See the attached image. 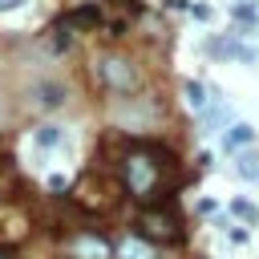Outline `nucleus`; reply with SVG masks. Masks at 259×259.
Wrapping results in <instances>:
<instances>
[{
  "label": "nucleus",
  "instance_id": "obj_1",
  "mask_svg": "<svg viewBox=\"0 0 259 259\" xmlns=\"http://www.w3.org/2000/svg\"><path fill=\"white\" fill-rule=\"evenodd\" d=\"M138 239H146L150 247H170L182 239V219L174 214V206H146L138 219Z\"/></svg>",
  "mask_w": 259,
  "mask_h": 259
},
{
  "label": "nucleus",
  "instance_id": "obj_2",
  "mask_svg": "<svg viewBox=\"0 0 259 259\" xmlns=\"http://www.w3.org/2000/svg\"><path fill=\"white\" fill-rule=\"evenodd\" d=\"M121 174H125V186L134 198H150L154 186H158V162L150 154H130L121 162Z\"/></svg>",
  "mask_w": 259,
  "mask_h": 259
},
{
  "label": "nucleus",
  "instance_id": "obj_3",
  "mask_svg": "<svg viewBox=\"0 0 259 259\" xmlns=\"http://www.w3.org/2000/svg\"><path fill=\"white\" fill-rule=\"evenodd\" d=\"M101 77H105V85H109L113 93L138 89V69H134V61H125V57H105V61H101Z\"/></svg>",
  "mask_w": 259,
  "mask_h": 259
},
{
  "label": "nucleus",
  "instance_id": "obj_4",
  "mask_svg": "<svg viewBox=\"0 0 259 259\" xmlns=\"http://www.w3.org/2000/svg\"><path fill=\"white\" fill-rule=\"evenodd\" d=\"M206 53H210V57H223V61H243V65H255V61H259V49H255V45H243L239 32H235V36H219V40H210Z\"/></svg>",
  "mask_w": 259,
  "mask_h": 259
},
{
  "label": "nucleus",
  "instance_id": "obj_5",
  "mask_svg": "<svg viewBox=\"0 0 259 259\" xmlns=\"http://www.w3.org/2000/svg\"><path fill=\"white\" fill-rule=\"evenodd\" d=\"M73 255H77V259H117V255H113V243L101 239V235H93V231H81V235L73 239Z\"/></svg>",
  "mask_w": 259,
  "mask_h": 259
},
{
  "label": "nucleus",
  "instance_id": "obj_6",
  "mask_svg": "<svg viewBox=\"0 0 259 259\" xmlns=\"http://www.w3.org/2000/svg\"><path fill=\"white\" fill-rule=\"evenodd\" d=\"M251 142H255V125H247V121H231V125H227L223 146H227L231 154H243V146H251Z\"/></svg>",
  "mask_w": 259,
  "mask_h": 259
},
{
  "label": "nucleus",
  "instance_id": "obj_7",
  "mask_svg": "<svg viewBox=\"0 0 259 259\" xmlns=\"http://www.w3.org/2000/svg\"><path fill=\"white\" fill-rule=\"evenodd\" d=\"M113 255H117V259H158V255H154V247H150L146 239H138V235L121 239V243L113 247Z\"/></svg>",
  "mask_w": 259,
  "mask_h": 259
},
{
  "label": "nucleus",
  "instance_id": "obj_8",
  "mask_svg": "<svg viewBox=\"0 0 259 259\" xmlns=\"http://www.w3.org/2000/svg\"><path fill=\"white\" fill-rule=\"evenodd\" d=\"M32 142H36V150H57V146H61V125H53V121L36 125Z\"/></svg>",
  "mask_w": 259,
  "mask_h": 259
},
{
  "label": "nucleus",
  "instance_id": "obj_9",
  "mask_svg": "<svg viewBox=\"0 0 259 259\" xmlns=\"http://www.w3.org/2000/svg\"><path fill=\"white\" fill-rule=\"evenodd\" d=\"M231 214H235L239 223H247V227H259V206L247 202V198H235V202H231Z\"/></svg>",
  "mask_w": 259,
  "mask_h": 259
},
{
  "label": "nucleus",
  "instance_id": "obj_10",
  "mask_svg": "<svg viewBox=\"0 0 259 259\" xmlns=\"http://www.w3.org/2000/svg\"><path fill=\"white\" fill-rule=\"evenodd\" d=\"M235 170H239V178H247V182H255V178H259V154H239V162H235Z\"/></svg>",
  "mask_w": 259,
  "mask_h": 259
},
{
  "label": "nucleus",
  "instance_id": "obj_11",
  "mask_svg": "<svg viewBox=\"0 0 259 259\" xmlns=\"http://www.w3.org/2000/svg\"><path fill=\"white\" fill-rule=\"evenodd\" d=\"M36 101L49 105V109H57V105L65 101V89H61V85H40V89H36Z\"/></svg>",
  "mask_w": 259,
  "mask_h": 259
},
{
  "label": "nucleus",
  "instance_id": "obj_12",
  "mask_svg": "<svg viewBox=\"0 0 259 259\" xmlns=\"http://www.w3.org/2000/svg\"><path fill=\"white\" fill-rule=\"evenodd\" d=\"M219 125H231V109L223 101H214V109L206 113V130H219Z\"/></svg>",
  "mask_w": 259,
  "mask_h": 259
},
{
  "label": "nucleus",
  "instance_id": "obj_13",
  "mask_svg": "<svg viewBox=\"0 0 259 259\" xmlns=\"http://www.w3.org/2000/svg\"><path fill=\"white\" fill-rule=\"evenodd\" d=\"M231 16H235L239 24H247V28H255V20H259L255 4H235V8H231Z\"/></svg>",
  "mask_w": 259,
  "mask_h": 259
},
{
  "label": "nucleus",
  "instance_id": "obj_14",
  "mask_svg": "<svg viewBox=\"0 0 259 259\" xmlns=\"http://www.w3.org/2000/svg\"><path fill=\"white\" fill-rule=\"evenodd\" d=\"M186 101H190L194 109H202V105H206V85H198V81H186Z\"/></svg>",
  "mask_w": 259,
  "mask_h": 259
},
{
  "label": "nucleus",
  "instance_id": "obj_15",
  "mask_svg": "<svg viewBox=\"0 0 259 259\" xmlns=\"http://www.w3.org/2000/svg\"><path fill=\"white\" fill-rule=\"evenodd\" d=\"M24 0H0V12H8V8H20Z\"/></svg>",
  "mask_w": 259,
  "mask_h": 259
},
{
  "label": "nucleus",
  "instance_id": "obj_16",
  "mask_svg": "<svg viewBox=\"0 0 259 259\" xmlns=\"http://www.w3.org/2000/svg\"><path fill=\"white\" fill-rule=\"evenodd\" d=\"M0 259H12V251H4V247H0Z\"/></svg>",
  "mask_w": 259,
  "mask_h": 259
}]
</instances>
